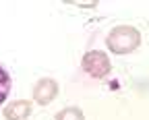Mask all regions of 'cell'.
<instances>
[{
	"label": "cell",
	"mask_w": 149,
	"mask_h": 120,
	"mask_svg": "<svg viewBox=\"0 0 149 120\" xmlns=\"http://www.w3.org/2000/svg\"><path fill=\"white\" fill-rule=\"evenodd\" d=\"M106 44L114 54H128V52L139 48L141 33L135 27H130V25H118V27H114L108 33Z\"/></svg>",
	"instance_id": "1"
},
{
	"label": "cell",
	"mask_w": 149,
	"mask_h": 120,
	"mask_svg": "<svg viewBox=\"0 0 149 120\" xmlns=\"http://www.w3.org/2000/svg\"><path fill=\"white\" fill-rule=\"evenodd\" d=\"M81 64H83V70L89 77H93V79H104L110 73V68H112L108 54L106 52H100V50H89L83 56V62Z\"/></svg>",
	"instance_id": "2"
},
{
	"label": "cell",
	"mask_w": 149,
	"mask_h": 120,
	"mask_svg": "<svg viewBox=\"0 0 149 120\" xmlns=\"http://www.w3.org/2000/svg\"><path fill=\"white\" fill-rule=\"evenodd\" d=\"M31 112V104L29 102H13L4 108V116L6 120H25Z\"/></svg>",
	"instance_id": "4"
},
{
	"label": "cell",
	"mask_w": 149,
	"mask_h": 120,
	"mask_svg": "<svg viewBox=\"0 0 149 120\" xmlns=\"http://www.w3.org/2000/svg\"><path fill=\"white\" fill-rule=\"evenodd\" d=\"M56 95H58V83L54 79H42L33 89V99L40 106H48L56 99Z\"/></svg>",
	"instance_id": "3"
},
{
	"label": "cell",
	"mask_w": 149,
	"mask_h": 120,
	"mask_svg": "<svg viewBox=\"0 0 149 120\" xmlns=\"http://www.w3.org/2000/svg\"><path fill=\"white\" fill-rule=\"evenodd\" d=\"M8 91H10V77L4 66H0V104L8 97Z\"/></svg>",
	"instance_id": "5"
},
{
	"label": "cell",
	"mask_w": 149,
	"mask_h": 120,
	"mask_svg": "<svg viewBox=\"0 0 149 120\" xmlns=\"http://www.w3.org/2000/svg\"><path fill=\"white\" fill-rule=\"evenodd\" d=\"M56 120H85V116L79 108H64L56 114Z\"/></svg>",
	"instance_id": "6"
}]
</instances>
